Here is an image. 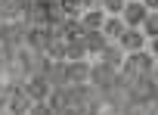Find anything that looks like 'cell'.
<instances>
[{
	"mask_svg": "<svg viewBox=\"0 0 158 115\" xmlns=\"http://www.w3.org/2000/svg\"><path fill=\"white\" fill-rule=\"evenodd\" d=\"M139 28H143V34H146V38H158V10H149Z\"/></svg>",
	"mask_w": 158,
	"mask_h": 115,
	"instance_id": "obj_8",
	"label": "cell"
},
{
	"mask_svg": "<svg viewBox=\"0 0 158 115\" xmlns=\"http://www.w3.org/2000/svg\"><path fill=\"white\" fill-rule=\"evenodd\" d=\"M146 3L143 0H127L124 3V10H121V22L127 25V28H139L143 25V19H146Z\"/></svg>",
	"mask_w": 158,
	"mask_h": 115,
	"instance_id": "obj_4",
	"label": "cell"
},
{
	"mask_svg": "<svg viewBox=\"0 0 158 115\" xmlns=\"http://www.w3.org/2000/svg\"><path fill=\"white\" fill-rule=\"evenodd\" d=\"M115 81H118V72H112L109 65H102V62H90V87H96V90H109V87H115Z\"/></svg>",
	"mask_w": 158,
	"mask_h": 115,
	"instance_id": "obj_2",
	"label": "cell"
},
{
	"mask_svg": "<svg viewBox=\"0 0 158 115\" xmlns=\"http://www.w3.org/2000/svg\"><path fill=\"white\" fill-rule=\"evenodd\" d=\"M124 3H127V0H99V10H102L106 16H121Z\"/></svg>",
	"mask_w": 158,
	"mask_h": 115,
	"instance_id": "obj_9",
	"label": "cell"
},
{
	"mask_svg": "<svg viewBox=\"0 0 158 115\" xmlns=\"http://www.w3.org/2000/svg\"><path fill=\"white\" fill-rule=\"evenodd\" d=\"M146 53H149L152 59H158V38H149V44H146Z\"/></svg>",
	"mask_w": 158,
	"mask_h": 115,
	"instance_id": "obj_10",
	"label": "cell"
},
{
	"mask_svg": "<svg viewBox=\"0 0 158 115\" xmlns=\"http://www.w3.org/2000/svg\"><path fill=\"white\" fill-rule=\"evenodd\" d=\"M146 44H149V38L143 34V28H124V34L118 38V47L124 53H139V50H146Z\"/></svg>",
	"mask_w": 158,
	"mask_h": 115,
	"instance_id": "obj_3",
	"label": "cell"
},
{
	"mask_svg": "<svg viewBox=\"0 0 158 115\" xmlns=\"http://www.w3.org/2000/svg\"><path fill=\"white\" fill-rule=\"evenodd\" d=\"M124 22H121V16H106V22H102V28H99V34L109 41V44H118V38L124 34Z\"/></svg>",
	"mask_w": 158,
	"mask_h": 115,
	"instance_id": "obj_7",
	"label": "cell"
},
{
	"mask_svg": "<svg viewBox=\"0 0 158 115\" xmlns=\"http://www.w3.org/2000/svg\"><path fill=\"white\" fill-rule=\"evenodd\" d=\"M106 22V13L99 7H90V10H81V16H77V25H81L84 31H99Z\"/></svg>",
	"mask_w": 158,
	"mask_h": 115,
	"instance_id": "obj_6",
	"label": "cell"
},
{
	"mask_svg": "<svg viewBox=\"0 0 158 115\" xmlns=\"http://www.w3.org/2000/svg\"><path fill=\"white\" fill-rule=\"evenodd\" d=\"M90 81V62L77 59V62H62V87H81Z\"/></svg>",
	"mask_w": 158,
	"mask_h": 115,
	"instance_id": "obj_1",
	"label": "cell"
},
{
	"mask_svg": "<svg viewBox=\"0 0 158 115\" xmlns=\"http://www.w3.org/2000/svg\"><path fill=\"white\" fill-rule=\"evenodd\" d=\"M124 59H127V53H124L118 44H106L102 53H99V59H93V62H102V65H109L112 72H121V69H124Z\"/></svg>",
	"mask_w": 158,
	"mask_h": 115,
	"instance_id": "obj_5",
	"label": "cell"
}]
</instances>
